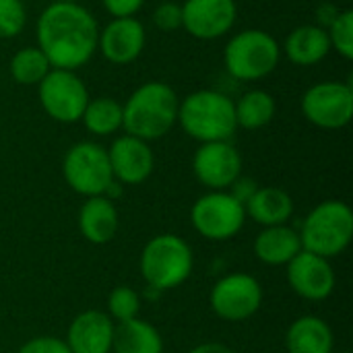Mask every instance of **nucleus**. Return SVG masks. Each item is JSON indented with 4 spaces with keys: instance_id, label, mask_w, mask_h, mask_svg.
Segmentation results:
<instances>
[{
    "instance_id": "26",
    "label": "nucleus",
    "mask_w": 353,
    "mask_h": 353,
    "mask_svg": "<svg viewBox=\"0 0 353 353\" xmlns=\"http://www.w3.org/2000/svg\"><path fill=\"white\" fill-rule=\"evenodd\" d=\"M10 77L17 85L23 87H37L43 77L52 70L46 54L37 46H25L17 50L10 58Z\"/></svg>"
},
{
    "instance_id": "16",
    "label": "nucleus",
    "mask_w": 353,
    "mask_h": 353,
    "mask_svg": "<svg viewBox=\"0 0 353 353\" xmlns=\"http://www.w3.org/2000/svg\"><path fill=\"white\" fill-rule=\"evenodd\" d=\"M290 288L304 300L321 302L327 300L335 290V271L329 259L300 250L288 265Z\"/></svg>"
},
{
    "instance_id": "20",
    "label": "nucleus",
    "mask_w": 353,
    "mask_h": 353,
    "mask_svg": "<svg viewBox=\"0 0 353 353\" xmlns=\"http://www.w3.org/2000/svg\"><path fill=\"white\" fill-rule=\"evenodd\" d=\"M244 211L246 217L254 219L263 228L285 225L294 215V201L279 186H259L244 205Z\"/></svg>"
},
{
    "instance_id": "3",
    "label": "nucleus",
    "mask_w": 353,
    "mask_h": 353,
    "mask_svg": "<svg viewBox=\"0 0 353 353\" xmlns=\"http://www.w3.org/2000/svg\"><path fill=\"white\" fill-rule=\"evenodd\" d=\"M180 128L199 143L230 141L238 130L234 99L217 89H199L180 99Z\"/></svg>"
},
{
    "instance_id": "33",
    "label": "nucleus",
    "mask_w": 353,
    "mask_h": 353,
    "mask_svg": "<svg viewBox=\"0 0 353 353\" xmlns=\"http://www.w3.org/2000/svg\"><path fill=\"white\" fill-rule=\"evenodd\" d=\"M256 188H259V184L252 180V178H246V176H240L230 188H228V192L240 203V205H246L248 201H250V196L256 192Z\"/></svg>"
},
{
    "instance_id": "37",
    "label": "nucleus",
    "mask_w": 353,
    "mask_h": 353,
    "mask_svg": "<svg viewBox=\"0 0 353 353\" xmlns=\"http://www.w3.org/2000/svg\"><path fill=\"white\" fill-rule=\"evenodd\" d=\"M331 353H347V352H331Z\"/></svg>"
},
{
    "instance_id": "18",
    "label": "nucleus",
    "mask_w": 353,
    "mask_h": 353,
    "mask_svg": "<svg viewBox=\"0 0 353 353\" xmlns=\"http://www.w3.org/2000/svg\"><path fill=\"white\" fill-rule=\"evenodd\" d=\"M281 52H285L288 60L296 66H316L331 52L327 29L314 23L298 25L283 39Z\"/></svg>"
},
{
    "instance_id": "27",
    "label": "nucleus",
    "mask_w": 353,
    "mask_h": 353,
    "mask_svg": "<svg viewBox=\"0 0 353 353\" xmlns=\"http://www.w3.org/2000/svg\"><path fill=\"white\" fill-rule=\"evenodd\" d=\"M141 312V296L130 285H118L108 298V316L114 323H124L137 319Z\"/></svg>"
},
{
    "instance_id": "13",
    "label": "nucleus",
    "mask_w": 353,
    "mask_h": 353,
    "mask_svg": "<svg viewBox=\"0 0 353 353\" xmlns=\"http://www.w3.org/2000/svg\"><path fill=\"white\" fill-rule=\"evenodd\" d=\"M238 19L236 0H184L182 29L201 41L228 35Z\"/></svg>"
},
{
    "instance_id": "12",
    "label": "nucleus",
    "mask_w": 353,
    "mask_h": 353,
    "mask_svg": "<svg viewBox=\"0 0 353 353\" xmlns=\"http://www.w3.org/2000/svg\"><path fill=\"white\" fill-rule=\"evenodd\" d=\"M199 184L209 190H228L242 176V155L232 141L201 143L192 157Z\"/></svg>"
},
{
    "instance_id": "25",
    "label": "nucleus",
    "mask_w": 353,
    "mask_h": 353,
    "mask_svg": "<svg viewBox=\"0 0 353 353\" xmlns=\"http://www.w3.org/2000/svg\"><path fill=\"white\" fill-rule=\"evenodd\" d=\"M81 122L95 137H112L122 130V103L114 97L89 99Z\"/></svg>"
},
{
    "instance_id": "8",
    "label": "nucleus",
    "mask_w": 353,
    "mask_h": 353,
    "mask_svg": "<svg viewBox=\"0 0 353 353\" xmlns=\"http://www.w3.org/2000/svg\"><path fill=\"white\" fill-rule=\"evenodd\" d=\"M192 228L211 242H223L238 236L246 223L244 205L228 190H209L199 196L190 209Z\"/></svg>"
},
{
    "instance_id": "1",
    "label": "nucleus",
    "mask_w": 353,
    "mask_h": 353,
    "mask_svg": "<svg viewBox=\"0 0 353 353\" xmlns=\"http://www.w3.org/2000/svg\"><path fill=\"white\" fill-rule=\"evenodd\" d=\"M35 37L52 68L79 70L97 52L99 23L81 2H50L37 19Z\"/></svg>"
},
{
    "instance_id": "32",
    "label": "nucleus",
    "mask_w": 353,
    "mask_h": 353,
    "mask_svg": "<svg viewBox=\"0 0 353 353\" xmlns=\"http://www.w3.org/2000/svg\"><path fill=\"white\" fill-rule=\"evenodd\" d=\"M103 8L112 19H124V17H137L139 10L145 6V0H101Z\"/></svg>"
},
{
    "instance_id": "9",
    "label": "nucleus",
    "mask_w": 353,
    "mask_h": 353,
    "mask_svg": "<svg viewBox=\"0 0 353 353\" xmlns=\"http://www.w3.org/2000/svg\"><path fill=\"white\" fill-rule=\"evenodd\" d=\"M37 97L41 110L60 124L81 122V116L89 103V91L77 70L52 68L37 85Z\"/></svg>"
},
{
    "instance_id": "6",
    "label": "nucleus",
    "mask_w": 353,
    "mask_h": 353,
    "mask_svg": "<svg viewBox=\"0 0 353 353\" xmlns=\"http://www.w3.org/2000/svg\"><path fill=\"white\" fill-rule=\"evenodd\" d=\"M300 234L302 250L323 259L339 256L353 238V213L347 203L331 199L319 203L304 219Z\"/></svg>"
},
{
    "instance_id": "29",
    "label": "nucleus",
    "mask_w": 353,
    "mask_h": 353,
    "mask_svg": "<svg viewBox=\"0 0 353 353\" xmlns=\"http://www.w3.org/2000/svg\"><path fill=\"white\" fill-rule=\"evenodd\" d=\"M27 23L23 0H0V39L17 37Z\"/></svg>"
},
{
    "instance_id": "23",
    "label": "nucleus",
    "mask_w": 353,
    "mask_h": 353,
    "mask_svg": "<svg viewBox=\"0 0 353 353\" xmlns=\"http://www.w3.org/2000/svg\"><path fill=\"white\" fill-rule=\"evenodd\" d=\"M114 353H163V339L159 331L147 323L137 319L116 323L114 339H112Z\"/></svg>"
},
{
    "instance_id": "24",
    "label": "nucleus",
    "mask_w": 353,
    "mask_h": 353,
    "mask_svg": "<svg viewBox=\"0 0 353 353\" xmlns=\"http://www.w3.org/2000/svg\"><path fill=\"white\" fill-rule=\"evenodd\" d=\"M236 124L244 130H261L275 118L277 103L275 97L265 89H250L234 101Z\"/></svg>"
},
{
    "instance_id": "17",
    "label": "nucleus",
    "mask_w": 353,
    "mask_h": 353,
    "mask_svg": "<svg viewBox=\"0 0 353 353\" xmlns=\"http://www.w3.org/2000/svg\"><path fill=\"white\" fill-rule=\"evenodd\" d=\"M116 323L101 310H85L72 319L64 343L70 353H110Z\"/></svg>"
},
{
    "instance_id": "5",
    "label": "nucleus",
    "mask_w": 353,
    "mask_h": 353,
    "mask_svg": "<svg viewBox=\"0 0 353 353\" xmlns=\"http://www.w3.org/2000/svg\"><path fill=\"white\" fill-rule=\"evenodd\" d=\"M281 60L279 41L265 29H242L223 48V64L232 79L252 83L269 77Z\"/></svg>"
},
{
    "instance_id": "31",
    "label": "nucleus",
    "mask_w": 353,
    "mask_h": 353,
    "mask_svg": "<svg viewBox=\"0 0 353 353\" xmlns=\"http://www.w3.org/2000/svg\"><path fill=\"white\" fill-rule=\"evenodd\" d=\"M17 353H70V350L64 343V339L41 335V337H33V339L25 341Z\"/></svg>"
},
{
    "instance_id": "21",
    "label": "nucleus",
    "mask_w": 353,
    "mask_h": 353,
    "mask_svg": "<svg viewBox=\"0 0 353 353\" xmlns=\"http://www.w3.org/2000/svg\"><path fill=\"white\" fill-rule=\"evenodd\" d=\"M335 345L331 327L314 314L296 319L285 333L288 353H331Z\"/></svg>"
},
{
    "instance_id": "15",
    "label": "nucleus",
    "mask_w": 353,
    "mask_h": 353,
    "mask_svg": "<svg viewBox=\"0 0 353 353\" xmlns=\"http://www.w3.org/2000/svg\"><path fill=\"white\" fill-rule=\"evenodd\" d=\"M108 159L114 180L122 186L143 184L155 170V155L151 145L126 132L114 139V143L108 147Z\"/></svg>"
},
{
    "instance_id": "28",
    "label": "nucleus",
    "mask_w": 353,
    "mask_h": 353,
    "mask_svg": "<svg viewBox=\"0 0 353 353\" xmlns=\"http://www.w3.org/2000/svg\"><path fill=\"white\" fill-rule=\"evenodd\" d=\"M331 50H335L341 58H353V10L345 8L337 14V19L327 29Z\"/></svg>"
},
{
    "instance_id": "22",
    "label": "nucleus",
    "mask_w": 353,
    "mask_h": 353,
    "mask_svg": "<svg viewBox=\"0 0 353 353\" xmlns=\"http://www.w3.org/2000/svg\"><path fill=\"white\" fill-rule=\"evenodd\" d=\"M300 250H302L300 234L294 228H288V223L263 228V232L254 238L256 259L271 267L288 265Z\"/></svg>"
},
{
    "instance_id": "11",
    "label": "nucleus",
    "mask_w": 353,
    "mask_h": 353,
    "mask_svg": "<svg viewBox=\"0 0 353 353\" xmlns=\"http://www.w3.org/2000/svg\"><path fill=\"white\" fill-rule=\"evenodd\" d=\"M209 304L221 321L242 323L259 312L263 288L259 279L248 273H230L213 285Z\"/></svg>"
},
{
    "instance_id": "10",
    "label": "nucleus",
    "mask_w": 353,
    "mask_h": 353,
    "mask_svg": "<svg viewBox=\"0 0 353 353\" xmlns=\"http://www.w3.org/2000/svg\"><path fill=\"white\" fill-rule=\"evenodd\" d=\"M300 108L312 126L323 130H341L352 122V85L341 81H321L304 91Z\"/></svg>"
},
{
    "instance_id": "36",
    "label": "nucleus",
    "mask_w": 353,
    "mask_h": 353,
    "mask_svg": "<svg viewBox=\"0 0 353 353\" xmlns=\"http://www.w3.org/2000/svg\"><path fill=\"white\" fill-rule=\"evenodd\" d=\"M50 2H81V0H50Z\"/></svg>"
},
{
    "instance_id": "7",
    "label": "nucleus",
    "mask_w": 353,
    "mask_h": 353,
    "mask_svg": "<svg viewBox=\"0 0 353 353\" xmlns=\"http://www.w3.org/2000/svg\"><path fill=\"white\" fill-rule=\"evenodd\" d=\"M62 176L68 188H72L77 194L85 199L103 196L114 182L108 149L95 141L74 143L64 153Z\"/></svg>"
},
{
    "instance_id": "2",
    "label": "nucleus",
    "mask_w": 353,
    "mask_h": 353,
    "mask_svg": "<svg viewBox=\"0 0 353 353\" xmlns=\"http://www.w3.org/2000/svg\"><path fill=\"white\" fill-rule=\"evenodd\" d=\"M178 93L163 81L139 85L122 103V130L141 141L163 139L178 124Z\"/></svg>"
},
{
    "instance_id": "34",
    "label": "nucleus",
    "mask_w": 353,
    "mask_h": 353,
    "mask_svg": "<svg viewBox=\"0 0 353 353\" xmlns=\"http://www.w3.org/2000/svg\"><path fill=\"white\" fill-rule=\"evenodd\" d=\"M341 12V8L337 6V4H333V2H321L319 6H316V23L314 25H319V27H323V29H329L331 27V23L337 19V14Z\"/></svg>"
},
{
    "instance_id": "30",
    "label": "nucleus",
    "mask_w": 353,
    "mask_h": 353,
    "mask_svg": "<svg viewBox=\"0 0 353 353\" xmlns=\"http://www.w3.org/2000/svg\"><path fill=\"white\" fill-rule=\"evenodd\" d=\"M153 25L163 33H174L182 29V4L176 0H163L155 6L151 14Z\"/></svg>"
},
{
    "instance_id": "4",
    "label": "nucleus",
    "mask_w": 353,
    "mask_h": 353,
    "mask_svg": "<svg viewBox=\"0 0 353 353\" xmlns=\"http://www.w3.org/2000/svg\"><path fill=\"white\" fill-rule=\"evenodd\" d=\"M139 267L151 290L170 292L190 277L194 256L184 238L176 234H159L145 244Z\"/></svg>"
},
{
    "instance_id": "14",
    "label": "nucleus",
    "mask_w": 353,
    "mask_h": 353,
    "mask_svg": "<svg viewBox=\"0 0 353 353\" xmlns=\"http://www.w3.org/2000/svg\"><path fill=\"white\" fill-rule=\"evenodd\" d=\"M147 31L137 17L112 19L108 25L99 27L97 52L116 66L132 64L145 50Z\"/></svg>"
},
{
    "instance_id": "19",
    "label": "nucleus",
    "mask_w": 353,
    "mask_h": 353,
    "mask_svg": "<svg viewBox=\"0 0 353 353\" xmlns=\"http://www.w3.org/2000/svg\"><path fill=\"white\" fill-rule=\"evenodd\" d=\"M120 228V215L108 196H89L79 211L81 236L91 244H108L116 238Z\"/></svg>"
},
{
    "instance_id": "35",
    "label": "nucleus",
    "mask_w": 353,
    "mask_h": 353,
    "mask_svg": "<svg viewBox=\"0 0 353 353\" xmlns=\"http://www.w3.org/2000/svg\"><path fill=\"white\" fill-rule=\"evenodd\" d=\"M188 353H234V350H230V347L223 345V343L209 341V343H201V345L192 347Z\"/></svg>"
}]
</instances>
